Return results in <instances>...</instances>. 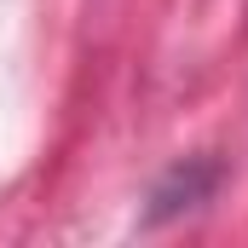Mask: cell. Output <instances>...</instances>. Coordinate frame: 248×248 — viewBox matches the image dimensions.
I'll return each mask as SVG.
<instances>
[{
	"mask_svg": "<svg viewBox=\"0 0 248 248\" xmlns=\"http://www.w3.org/2000/svg\"><path fill=\"white\" fill-rule=\"evenodd\" d=\"M214 179H219V168H214V162H196V168H179V173H173L168 185L156 190V208H150V214L162 219V214H173V208H190V202H202V196L214 190Z\"/></svg>",
	"mask_w": 248,
	"mask_h": 248,
	"instance_id": "1",
	"label": "cell"
}]
</instances>
